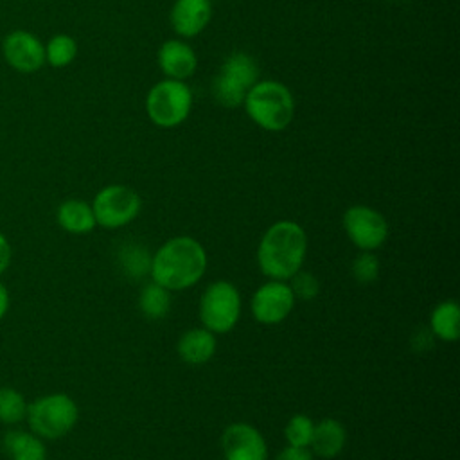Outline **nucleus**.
<instances>
[{
    "label": "nucleus",
    "instance_id": "f257e3e1",
    "mask_svg": "<svg viewBox=\"0 0 460 460\" xmlns=\"http://www.w3.org/2000/svg\"><path fill=\"white\" fill-rule=\"evenodd\" d=\"M207 264L208 257L203 244L190 235H178L153 253L149 277L169 291H181L201 280Z\"/></svg>",
    "mask_w": 460,
    "mask_h": 460
},
{
    "label": "nucleus",
    "instance_id": "f03ea898",
    "mask_svg": "<svg viewBox=\"0 0 460 460\" xmlns=\"http://www.w3.org/2000/svg\"><path fill=\"white\" fill-rule=\"evenodd\" d=\"M305 230L289 219L273 223L257 246V264L270 280H289L305 261Z\"/></svg>",
    "mask_w": 460,
    "mask_h": 460
},
{
    "label": "nucleus",
    "instance_id": "7ed1b4c3",
    "mask_svg": "<svg viewBox=\"0 0 460 460\" xmlns=\"http://www.w3.org/2000/svg\"><path fill=\"white\" fill-rule=\"evenodd\" d=\"M246 115L266 131H282L295 115V101L289 88L273 79L257 81L243 101Z\"/></svg>",
    "mask_w": 460,
    "mask_h": 460
},
{
    "label": "nucleus",
    "instance_id": "20e7f679",
    "mask_svg": "<svg viewBox=\"0 0 460 460\" xmlns=\"http://www.w3.org/2000/svg\"><path fill=\"white\" fill-rule=\"evenodd\" d=\"M25 419L34 435L56 440L65 437L75 426L79 408L66 394H49L27 404Z\"/></svg>",
    "mask_w": 460,
    "mask_h": 460
},
{
    "label": "nucleus",
    "instance_id": "39448f33",
    "mask_svg": "<svg viewBox=\"0 0 460 460\" xmlns=\"http://www.w3.org/2000/svg\"><path fill=\"white\" fill-rule=\"evenodd\" d=\"M257 81L259 66L255 59L246 52H232L212 81V95L221 106L237 108Z\"/></svg>",
    "mask_w": 460,
    "mask_h": 460
},
{
    "label": "nucleus",
    "instance_id": "423d86ee",
    "mask_svg": "<svg viewBox=\"0 0 460 460\" xmlns=\"http://www.w3.org/2000/svg\"><path fill=\"white\" fill-rule=\"evenodd\" d=\"M192 108L190 88L178 79H162L155 83L146 97V111L158 128H174L181 124Z\"/></svg>",
    "mask_w": 460,
    "mask_h": 460
},
{
    "label": "nucleus",
    "instance_id": "0eeeda50",
    "mask_svg": "<svg viewBox=\"0 0 460 460\" xmlns=\"http://www.w3.org/2000/svg\"><path fill=\"white\" fill-rule=\"evenodd\" d=\"M243 300L239 289L230 280L208 284L199 300V320L214 334L232 331L241 318Z\"/></svg>",
    "mask_w": 460,
    "mask_h": 460
},
{
    "label": "nucleus",
    "instance_id": "6e6552de",
    "mask_svg": "<svg viewBox=\"0 0 460 460\" xmlns=\"http://www.w3.org/2000/svg\"><path fill=\"white\" fill-rule=\"evenodd\" d=\"M140 208L142 199L138 192L120 183L102 187L92 201V210L97 225L108 230L129 225L140 214Z\"/></svg>",
    "mask_w": 460,
    "mask_h": 460
},
{
    "label": "nucleus",
    "instance_id": "1a4fd4ad",
    "mask_svg": "<svg viewBox=\"0 0 460 460\" xmlns=\"http://www.w3.org/2000/svg\"><path fill=\"white\" fill-rule=\"evenodd\" d=\"M343 230L359 252L377 250L385 244L390 232L386 217L368 205L349 207L343 214Z\"/></svg>",
    "mask_w": 460,
    "mask_h": 460
},
{
    "label": "nucleus",
    "instance_id": "9d476101",
    "mask_svg": "<svg viewBox=\"0 0 460 460\" xmlns=\"http://www.w3.org/2000/svg\"><path fill=\"white\" fill-rule=\"evenodd\" d=\"M295 302L296 298L286 280H268L253 291L250 311L259 323L275 325L291 314Z\"/></svg>",
    "mask_w": 460,
    "mask_h": 460
},
{
    "label": "nucleus",
    "instance_id": "9b49d317",
    "mask_svg": "<svg viewBox=\"0 0 460 460\" xmlns=\"http://www.w3.org/2000/svg\"><path fill=\"white\" fill-rule=\"evenodd\" d=\"M2 54L7 65L22 74H32L45 65V45L29 31L9 32L2 41Z\"/></svg>",
    "mask_w": 460,
    "mask_h": 460
},
{
    "label": "nucleus",
    "instance_id": "f8f14e48",
    "mask_svg": "<svg viewBox=\"0 0 460 460\" xmlns=\"http://www.w3.org/2000/svg\"><path fill=\"white\" fill-rule=\"evenodd\" d=\"M225 460H268V444L262 433L248 422L230 424L221 437Z\"/></svg>",
    "mask_w": 460,
    "mask_h": 460
},
{
    "label": "nucleus",
    "instance_id": "ddd939ff",
    "mask_svg": "<svg viewBox=\"0 0 460 460\" xmlns=\"http://www.w3.org/2000/svg\"><path fill=\"white\" fill-rule=\"evenodd\" d=\"M210 0H174L171 7V25L183 38L198 36L210 22Z\"/></svg>",
    "mask_w": 460,
    "mask_h": 460
},
{
    "label": "nucleus",
    "instance_id": "4468645a",
    "mask_svg": "<svg viewBox=\"0 0 460 460\" xmlns=\"http://www.w3.org/2000/svg\"><path fill=\"white\" fill-rule=\"evenodd\" d=\"M158 66L169 79L183 81L196 72L198 58L192 47L181 40H167L158 49Z\"/></svg>",
    "mask_w": 460,
    "mask_h": 460
},
{
    "label": "nucleus",
    "instance_id": "2eb2a0df",
    "mask_svg": "<svg viewBox=\"0 0 460 460\" xmlns=\"http://www.w3.org/2000/svg\"><path fill=\"white\" fill-rule=\"evenodd\" d=\"M178 356L187 365H203L212 359L217 349L216 334L205 327L185 331L178 340Z\"/></svg>",
    "mask_w": 460,
    "mask_h": 460
},
{
    "label": "nucleus",
    "instance_id": "dca6fc26",
    "mask_svg": "<svg viewBox=\"0 0 460 460\" xmlns=\"http://www.w3.org/2000/svg\"><path fill=\"white\" fill-rule=\"evenodd\" d=\"M345 444H347V429L338 419L327 417L314 424L313 438L309 444V449L313 455L320 458H334L343 451Z\"/></svg>",
    "mask_w": 460,
    "mask_h": 460
},
{
    "label": "nucleus",
    "instance_id": "f3484780",
    "mask_svg": "<svg viewBox=\"0 0 460 460\" xmlns=\"http://www.w3.org/2000/svg\"><path fill=\"white\" fill-rule=\"evenodd\" d=\"M2 447L11 460H47L43 440L29 431L9 429L2 437Z\"/></svg>",
    "mask_w": 460,
    "mask_h": 460
},
{
    "label": "nucleus",
    "instance_id": "a211bd4d",
    "mask_svg": "<svg viewBox=\"0 0 460 460\" xmlns=\"http://www.w3.org/2000/svg\"><path fill=\"white\" fill-rule=\"evenodd\" d=\"M58 223L70 234H88L95 228L97 221L92 205L83 199H66L58 207Z\"/></svg>",
    "mask_w": 460,
    "mask_h": 460
},
{
    "label": "nucleus",
    "instance_id": "6ab92c4d",
    "mask_svg": "<svg viewBox=\"0 0 460 460\" xmlns=\"http://www.w3.org/2000/svg\"><path fill=\"white\" fill-rule=\"evenodd\" d=\"M429 331L442 341H456L460 336V307L455 300H442L429 314Z\"/></svg>",
    "mask_w": 460,
    "mask_h": 460
},
{
    "label": "nucleus",
    "instance_id": "aec40b11",
    "mask_svg": "<svg viewBox=\"0 0 460 460\" xmlns=\"http://www.w3.org/2000/svg\"><path fill=\"white\" fill-rule=\"evenodd\" d=\"M151 257L153 253H149V250L138 243H124L117 253L122 273L131 280H142L146 275H149Z\"/></svg>",
    "mask_w": 460,
    "mask_h": 460
},
{
    "label": "nucleus",
    "instance_id": "412c9836",
    "mask_svg": "<svg viewBox=\"0 0 460 460\" xmlns=\"http://www.w3.org/2000/svg\"><path fill=\"white\" fill-rule=\"evenodd\" d=\"M171 293L167 288L156 284V282H149L140 289L138 295V309L144 316H147L149 320H162L169 314L171 311Z\"/></svg>",
    "mask_w": 460,
    "mask_h": 460
},
{
    "label": "nucleus",
    "instance_id": "4be33fe9",
    "mask_svg": "<svg viewBox=\"0 0 460 460\" xmlns=\"http://www.w3.org/2000/svg\"><path fill=\"white\" fill-rule=\"evenodd\" d=\"M77 56V43L68 34H56L45 45V63L61 68L70 65Z\"/></svg>",
    "mask_w": 460,
    "mask_h": 460
},
{
    "label": "nucleus",
    "instance_id": "5701e85b",
    "mask_svg": "<svg viewBox=\"0 0 460 460\" xmlns=\"http://www.w3.org/2000/svg\"><path fill=\"white\" fill-rule=\"evenodd\" d=\"M27 402L23 395L9 386L0 388V422L4 424H18L25 419Z\"/></svg>",
    "mask_w": 460,
    "mask_h": 460
},
{
    "label": "nucleus",
    "instance_id": "b1692460",
    "mask_svg": "<svg viewBox=\"0 0 460 460\" xmlns=\"http://www.w3.org/2000/svg\"><path fill=\"white\" fill-rule=\"evenodd\" d=\"M313 431H314V420L304 413H296L288 420L284 428V437L288 446L309 447Z\"/></svg>",
    "mask_w": 460,
    "mask_h": 460
},
{
    "label": "nucleus",
    "instance_id": "393cba45",
    "mask_svg": "<svg viewBox=\"0 0 460 460\" xmlns=\"http://www.w3.org/2000/svg\"><path fill=\"white\" fill-rule=\"evenodd\" d=\"M352 277L359 284H372L379 277V259L374 252H359L350 266Z\"/></svg>",
    "mask_w": 460,
    "mask_h": 460
},
{
    "label": "nucleus",
    "instance_id": "a878e982",
    "mask_svg": "<svg viewBox=\"0 0 460 460\" xmlns=\"http://www.w3.org/2000/svg\"><path fill=\"white\" fill-rule=\"evenodd\" d=\"M288 284L296 300H313V298H316V295L320 291L318 279L311 271H304V270H298L289 279Z\"/></svg>",
    "mask_w": 460,
    "mask_h": 460
},
{
    "label": "nucleus",
    "instance_id": "bb28decb",
    "mask_svg": "<svg viewBox=\"0 0 460 460\" xmlns=\"http://www.w3.org/2000/svg\"><path fill=\"white\" fill-rule=\"evenodd\" d=\"M313 453L309 447H295V446H286L275 460H313Z\"/></svg>",
    "mask_w": 460,
    "mask_h": 460
},
{
    "label": "nucleus",
    "instance_id": "cd10ccee",
    "mask_svg": "<svg viewBox=\"0 0 460 460\" xmlns=\"http://www.w3.org/2000/svg\"><path fill=\"white\" fill-rule=\"evenodd\" d=\"M433 332L431 331H426V329H420L417 331V334L411 338V341H417V345H413L415 350H426L429 347H433Z\"/></svg>",
    "mask_w": 460,
    "mask_h": 460
},
{
    "label": "nucleus",
    "instance_id": "c85d7f7f",
    "mask_svg": "<svg viewBox=\"0 0 460 460\" xmlns=\"http://www.w3.org/2000/svg\"><path fill=\"white\" fill-rule=\"evenodd\" d=\"M11 262V244L4 234H0V275L7 270Z\"/></svg>",
    "mask_w": 460,
    "mask_h": 460
},
{
    "label": "nucleus",
    "instance_id": "c756f323",
    "mask_svg": "<svg viewBox=\"0 0 460 460\" xmlns=\"http://www.w3.org/2000/svg\"><path fill=\"white\" fill-rule=\"evenodd\" d=\"M7 309H9V291H7V288L0 282V320L5 316Z\"/></svg>",
    "mask_w": 460,
    "mask_h": 460
}]
</instances>
